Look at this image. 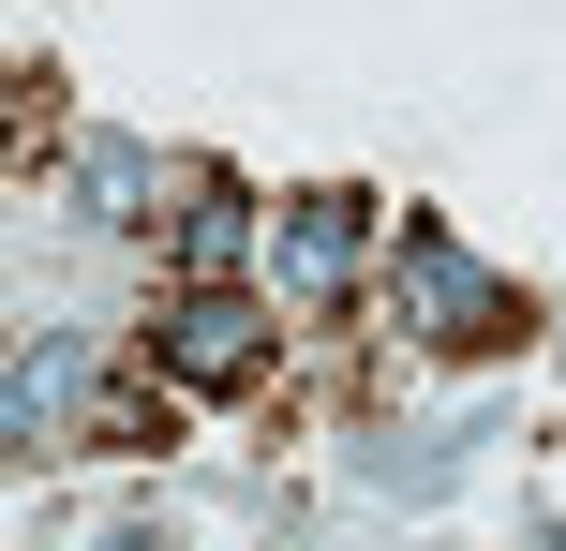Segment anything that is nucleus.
Segmentation results:
<instances>
[{"mask_svg":"<svg viewBox=\"0 0 566 551\" xmlns=\"http://www.w3.org/2000/svg\"><path fill=\"white\" fill-rule=\"evenodd\" d=\"M269 343H283V314H269V298H239V284H195L165 328H149V358H165L179 388H254Z\"/></svg>","mask_w":566,"mask_h":551,"instance_id":"f257e3e1","label":"nucleus"},{"mask_svg":"<svg viewBox=\"0 0 566 551\" xmlns=\"http://www.w3.org/2000/svg\"><path fill=\"white\" fill-rule=\"evenodd\" d=\"M402 284L432 298V343H522V298L478 284V268L448 254V224H402Z\"/></svg>","mask_w":566,"mask_h":551,"instance_id":"f03ea898","label":"nucleus"},{"mask_svg":"<svg viewBox=\"0 0 566 551\" xmlns=\"http://www.w3.org/2000/svg\"><path fill=\"white\" fill-rule=\"evenodd\" d=\"M358 254H373V209H358V194H298V224H283V284H298V298H343Z\"/></svg>","mask_w":566,"mask_h":551,"instance_id":"7ed1b4c3","label":"nucleus"},{"mask_svg":"<svg viewBox=\"0 0 566 551\" xmlns=\"http://www.w3.org/2000/svg\"><path fill=\"white\" fill-rule=\"evenodd\" d=\"M179 254H195V284H224V268L254 254V209H239V194H195V209H179Z\"/></svg>","mask_w":566,"mask_h":551,"instance_id":"20e7f679","label":"nucleus"},{"mask_svg":"<svg viewBox=\"0 0 566 551\" xmlns=\"http://www.w3.org/2000/svg\"><path fill=\"white\" fill-rule=\"evenodd\" d=\"M90 209H105V224H149V209H165V179H149V149H135V135L90 149Z\"/></svg>","mask_w":566,"mask_h":551,"instance_id":"39448f33","label":"nucleus"},{"mask_svg":"<svg viewBox=\"0 0 566 551\" xmlns=\"http://www.w3.org/2000/svg\"><path fill=\"white\" fill-rule=\"evenodd\" d=\"M60 403H75V358H60V343H15V447H45Z\"/></svg>","mask_w":566,"mask_h":551,"instance_id":"423d86ee","label":"nucleus"},{"mask_svg":"<svg viewBox=\"0 0 566 551\" xmlns=\"http://www.w3.org/2000/svg\"><path fill=\"white\" fill-rule=\"evenodd\" d=\"M90 433H105V447H165V403H149V388H135V373H119V388H105V403H90Z\"/></svg>","mask_w":566,"mask_h":551,"instance_id":"0eeeda50","label":"nucleus"}]
</instances>
